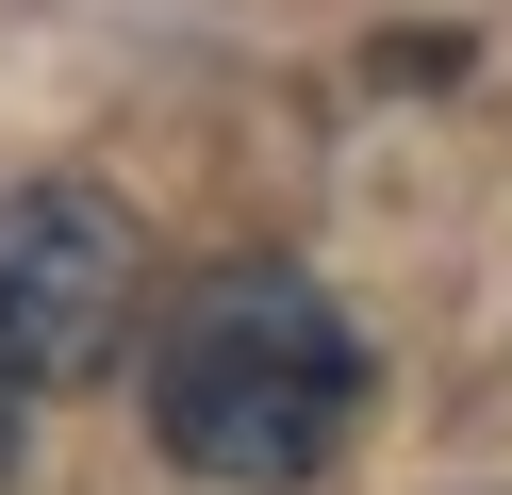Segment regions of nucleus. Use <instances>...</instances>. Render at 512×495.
I'll return each mask as SVG.
<instances>
[{
  "label": "nucleus",
  "mask_w": 512,
  "mask_h": 495,
  "mask_svg": "<svg viewBox=\"0 0 512 495\" xmlns=\"http://www.w3.org/2000/svg\"><path fill=\"white\" fill-rule=\"evenodd\" d=\"M347 413H364V330L314 264L248 248V264H199L149 330V446L215 495H298L331 479Z\"/></svg>",
  "instance_id": "f257e3e1"
},
{
  "label": "nucleus",
  "mask_w": 512,
  "mask_h": 495,
  "mask_svg": "<svg viewBox=\"0 0 512 495\" xmlns=\"http://www.w3.org/2000/svg\"><path fill=\"white\" fill-rule=\"evenodd\" d=\"M149 314V231L116 182H0V380L17 396H83L133 363Z\"/></svg>",
  "instance_id": "f03ea898"
},
{
  "label": "nucleus",
  "mask_w": 512,
  "mask_h": 495,
  "mask_svg": "<svg viewBox=\"0 0 512 495\" xmlns=\"http://www.w3.org/2000/svg\"><path fill=\"white\" fill-rule=\"evenodd\" d=\"M17 429H34V396H17V380H0V479H17Z\"/></svg>",
  "instance_id": "7ed1b4c3"
}]
</instances>
